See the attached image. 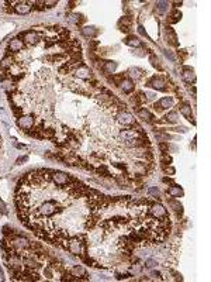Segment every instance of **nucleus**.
Here are the masks:
<instances>
[{"label":"nucleus","instance_id":"0eeeda50","mask_svg":"<svg viewBox=\"0 0 211 282\" xmlns=\"http://www.w3.org/2000/svg\"><path fill=\"white\" fill-rule=\"evenodd\" d=\"M16 13L18 14H28L31 11V3H27V2H20V3L16 4L14 7Z\"/></svg>","mask_w":211,"mask_h":282},{"label":"nucleus","instance_id":"cd10ccee","mask_svg":"<svg viewBox=\"0 0 211 282\" xmlns=\"http://www.w3.org/2000/svg\"><path fill=\"white\" fill-rule=\"evenodd\" d=\"M165 118H166L168 123H177V113L170 112V113H168Z\"/></svg>","mask_w":211,"mask_h":282},{"label":"nucleus","instance_id":"dca6fc26","mask_svg":"<svg viewBox=\"0 0 211 282\" xmlns=\"http://www.w3.org/2000/svg\"><path fill=\"white\" fill-rule=\"evenodd\" d=\"M82 34H83L85 37L93 38V37H96L97 30H96V27H93V25H86V27L82 28Z\"/></svg>","mask_w":211,"mask_h":282},{"label":"nucleus","instance_id":"7ed1b4c3","mask_svg":"<svg viewBox=\"0 0 211 282\" xmlns=\"http://www.w3.org/2000/svg\"><path fill=\"white\" fill-rule=\"evenodd\" d=\"M34 123H35V118H34V116H31V114L23 116V117L18 118V126L24 130H30L32 126H34Z\"/></svg>","mask_w":211,"mask_h":282},{"label":"nucleus","instance_id":"e433bc0d","mask_svg":"<svg viewBox=\"0 0 211 282\" xmlns=\"http://www.w3.org/2000/svg\"><path fill=\"white\" fill-rule=\"evenodd\" d=\"M151 61H152V65L153 66H156V68H159V64H158V62H159V61H158V59H156V56H151Z\"/></svg>","mask_w":211,"mask_h":282},{"label":"nucleus","instance_id":"39448f33","mask_svg":"<svg viewBox=\"0 0 211 282\" xmlns=\"http://www.w3.org/2000/svg\"><path fill=\"white\" fill-rule=\"evenodd\" d=\"M52 176V181L55 182L56 185H66L68 183V181H69V176L65 174V172H61V171H56V172H54V174L51 175Z\"/></svg>","mask_w":211,"mask_h":282},{"label":"nucleus","instance_id":"4be33fe9","mask_svg":"<svg viewBox=\"0 0 211 282\" xmlns=\"http://www.w3.org/2000/svg\"><path fill=\"white\" fill-rule=\"evenodd\" d=\"M156 9H158V13L159 14H163L169 9V2H158L156 3Z\"/></svg>","mask_w":211,"mask_h":282},{"label":"nucleus","instance_id":"bb28decb","mask_svg":"<svg viewBox=\"0 0 211 282\" xmlns=\"http://www.w3.org/2000/svg\"><path fill=\"white\" fill-rule=\"evenodd\" d=\"M155 138L158 140V141H169V134H166V133H155Z\"/></svg>","mask_w":211,"mask_h":282},{"label":"nucleus","instance_id":"423d86ee","mask_svg":"<svg viewBox=\"0 0 211 282\" xmlns=\"http://www.w3.org/2000/svg\"><path fill=\"white\" fill-rule=\"evenodd\" d=\"M117 120H118V123H121V124H124V126H130L134 123V117H132L131 113H128V112L118 113Z\"/></svg>","mask_w":211,"mask_h":282},{"label":"nucleus","instance_id":"20e7f679","mask_svg":"<svg viewBox=\"0 0 211 282\" xmlns=\"http://www.w3.org/2000/svg\"><path fill=\"white\" fill-rule=\"evenodd\" d=\"M148 86H152L153 89H156V91H166L168 89L166 82H165L162 78H158V76H153L152 79L149 80Z\"/></svg>","mask_w":211,"mask_h":282},{"label":"nucleus","instance_id":"412c9836","mask_svg":"<svg viewBox=\"0 0 211 282\" xmlns=\"http://www.w3.org/2000/svg\"><path fill=\"white\" fill-rule=\"evenodd\" d=\"M24 40L28 42V44H37L38 41V35L35 34L34 31H28L24 34Z\"/></svg>","mask_w":211,"mask_h":282},{"label":"nucleus","instance_id":"c03bdc74","mask_svg":"<svg viewBox=\"0 0 211 282\" xmlns=\"http://www.w3.org/2000/svg\"><path fill=\"white\" fill-rule=\"evenodd\" d=\"M24 144H17V148H24Z\"/></svg>","mask_w":211,"mask_h":282},{"label":"nucleus","instance_id":"a878e982","mask_svg":"<svg viewBox=\"0 0 211 282\" xmlns=\"http://www.w3.org/2000/svg\"><path fill=\"white\" fill-rule=\"evenodd\" d=\"M72 274H73L75 276L86 275V271H85L83 267H79V265H76V267H73V268H72Z\"/></svg>","mask_w":211,"mask_h":282},{"label":"nucleus","instance_id":"2f4dec72","mask_svg":"<svg viewBox=\"0 0 211 282\" xmlns=\"http://www.w3.org/2000/svg\"><path fill=\"white\" fill-rule=\"evenodd\" d=\"M169 205L172 206V207H173V210H175L176 213H182V205H180V203L170 200V202H169Z\"/></svg>","mask_w":211,"mask_h":282},{"label":"nucleus","instance_id":"c9c22d12","mask_svg":"<svg viewBox=\"0 0 211 282\" xmlns=\"http://www.w3.org/2000/svg\"><path fill=\"white\" fill-rule=\"evenodd\" d=\"M11 85H13V83H11L10 80H3V87L6 89V91H9V89H10Z\"/></svg>","mask_w":211,"mask_h":282},{"label":"nucleus","instance_id":"aec40b11","mask_svg":"<svg viewBox=\"0 0 211 282\" xmlns=\"http://www.w3.org/2000/svg\"><path fill=\"white\" fill-rule=\"evenodd\" d=\"M69 251L72 253V254H77L79 255L80 253H82V250H80V243L79 241H76V240H73V241H70L69 243Z\"/></svg>","mask_w":211,"mask_h":282},{"label":"nucleus","instance_id":"b1692460","mask_svg":"<svg viewBox=\"0 0 211 282\" xmlns=\"http://www.w3.org/2000/svg\"><path fill=\"white\" fill-rule=\"evenodd\" d=\"M169 17L170 18H168V23H177L180 20V17H182V13H179L177 10H173Z\"/></svg>","mask_w":211,"mask_h":282},{"label":"nucleus","instance_id":"ea45409f","mask_svg":"<svg viewBox=\"0 0 211 282\" xmlns=\"http://www.w3.org/2000/svg\"><path fill=\"white\" fill-rule=\"evenodd\" d=\"M159 148H160V150H162V151H166L168 148H169V147H168L166 144H160V145H159Z\"/></svg>","mask_w":211,"mask_h":282},{"label":"nucleus","instance_id":"ddd939ff","mask_svg":"<svg viewBox=\"0 0 211 282\" xmlns=\"http://www.w3.org/2000/svg\"><path fill=\"white\" fill-rule=\"evenodd\" d=\"M138 117L139 118H142V120H145V122H148V123H152L153 122V114L149 110H146V109H141L138 112Z\"/></svg>","mask_w":211,"mask_h":282},{"label":"nucleus","instance_id":"2eb2a0df","mask_svg":"<svg viewBox=\"0 0 211 282\" xmlns=\"http://www.w3.org/2000/svg\"><path fill=\"white\" fill-rule=\"evenodd\" d=\"M120 85H121V89L124 93H128V92H131L132 89H134V82H132L131 79H122L121 82H120Z\"/></svg>","mask_w":211,"mask_h":282},{"label":"nucleus","instance_id":"473e14b6","mask_svg":"<svg viewBox=\"0 0 211 282\" xmlns=\"http://www.w3.org/2000/svg\"><path fill=\"white\" fill-rule=\"evenodd\" d=\"M44 6L45 7H54V6H56V0H45Z\"/></svg>","mask_w":211,"mask_h":282},{"label":"nucleus","instance_id":"f03ea898","mask_svg":"<svg viewBox=\"0 0 211 282\" xmlns=\"http://www.w3.org/2000/svg\"><path fill=\"white\" fill-rule=\"evenodd\" d=\"M149 213H151V214H152L155 219H160V217L166 216V209H165L162 205H159V203H155V205L151 206Z\"/></svg>","mask_w":211,"mask_h":282},{"label":"nucleus","instance_id":"a19ab883","mask_svg":"<svg viewBox=\"0 0 211 282\" xmlns=\"http://www.w3.org/2000/svg\"><path fill=\"white\" fill-rule=\"evenodd\" d=\"M152 275L155 276V278H159V279H160V272H156V271H153V272H152Z\"/></svg>","mask_w":211,"mask_h":282},{"label":"nucleus","instance_id":"f8f14e48","mask_svg":"<svg viewBox=\"0 0 211 282\" xmlns=\"http://www.w3.org/2000/svg\"><path fill=\"white\" fill-rule=\"evenodd\" d=\"M180 112H182V114H183L184 117H187L190 122L194 123L193 116H191V107L189 103H182V105H180Z\"/></svg>","mask_w":211,"mask_h":282},{"label":"nucleus","instance_id":"37998d69","mask_svg":"<svg viewBox=\"0 0 211 282\" xmlns=\"http://www.w3.org/2000/svg\"><path fill=\"white\" fill-rule=\"evenodd\" d=\"M168 174H169V172H170V174H175V169H173V168H168Z\"/></svg>","mask_w":211,"mask_h":282},{"label":"nucleus","instance_id":"1a4fd4ad","mask_svg":"<svg viewBox=\"0 0 211 282\" xmlns=\"http://www.w3.org/2000/svg\"><path fill=\"white\" fill-rule=\"evenodd\" d=\"M159 106L160 110H165V109H169L173 106V99L170 98V96H166V98H162L158 103L155 105V107H158Z\"/></svg>","mask_w":211,"mask_h":282},{"label":"nucleus","instance_id":"a211bd4d","mask_svg":"<svg viewBox=\"0 0 211 282\" xmlns=\"http://www.w3.org/2000/svg\"><path fill=\"white\" fill-rule=\"evenodd\" d=\"M168 193H169L172 198H180V196H183V191H182V188L180 186H170L169 189H168Z\"/></svg>","mask_w":211,"mask_h":282},{"label":"nucleus","instance_id":"58836bf2","mask_svg":"<svg viewBox=\"0 0 211 282\" xmlns=\"http://www.w3.org/2000/svg\"><path fill=\"white\" fill-rule=\"evenodd\" d=\"M138 31H139V34H141V35H146V33H145V30H144V27H142V25H139V27H138Z\"/></svg>","mask_w":211,"mask_h":282},{"label":"nucleus","instance_id":"f257e3e1","mask_svg":"<svg viewBox=\"0 0 211 282\" xmlns=\"http://www.w3.org/2000/svg\"><path fill=\"white\" fill-rule=\"evenodd\" d=\"M58 209L59 207L56 206L55 202H52V200H47V202L42 203L41 207H40V214H41V216H45V217H49V216H52V214H54Z\"/></svg>","mask_w":211,"mask_h":282},{"label":"nucleus","instance_id":"c756f323","mask_svg":"<svg viewBox=\"0 0 211 282\" xmlns=\"http://www.w3.org/2000/svg\"><path fill=\"white\" fill-rule=\"evenodd\" d=\"M148 193L151 196H153V198H159V189L156 188V186H151V188H148Z\"/></svg>","mask_w":211,"mask_h":282},{"label":"nucleus","instance_id":"7c9ffc66","mask_svg":"<svg viewBox=\"0 0 211 282\" xmlns=\"http://www.w3.org/2000/svg\"><path fill=\"white\" fill-rule=\"evenodd\" d=\"M156 265H158V261L156 260H153V258H148L145 261V267L146 268H155Z\"/></svg>","mask_w":211,"mask_h":282},{"label":"nucleus","instance_id":"c85d7f7f","mask_svg":"<svg viewBox=\"0 0 211 282\" xmlns=\"http://www.w3.org/2000/svg\"><path fill=\"white\" fill-rule=\"evenodd\" d=\"M130 75H131L132 78H135V79H139V78L142 76V71L141 69H138V68H131L130 69Z\"/></svg>","mask_w":211,"mask_h":282},{"label":"nucleus","instance_id":"f3484780","mask_svg":"<svg viewBox=\"0 0 211 282\" xmlns=\"http://www.w3.org/2000/svg\"><path fill=\"white\" fill-rule=\"evenodd\" d=\"M23 47H24V44H23V41L18 38H13L10 41V49L11 51H14V52H17V51H21L23 49Z\"/></svg>","mask_w":211,"mask_h":282},{"label":"nucleus","instance_id":"4468645a","mask_svg":"<svg viewBox=\"0 0 211 282\" xmlns=\"http://www.w3.org/2000/svg\"><path fill=\"white\" fill-rule=\"evenodd\" d=\"M13 247L16 248H27L30 247V243H28L27 238H23V237H17L13 240Z\"/></svg>","mask_w":211,"mask_h":282},{"label":"nucleus","instance_id":"6ab92c4d","mask_svg":"<svg viewBox=\"0 0 211 282\" xmlns=\"http://www.w3.org/2000/svg\"><path fill=\"white\" fill-rule=\"evenodd\" d=\"M115 69H117V62H114V61H107L103 65V71L106 73H113Z\"/></svg>","mask_w":211,"mask_h":282},{"label":"nucleus","instance_id":"72a5a7b5","mask_svg":"<svg viewBox=\"0 0 211 282\" xmlns=\"http://www.w3.org/2000/svg\"><path fill=\"white\" fill-rule=\"evenodd\" d=\"M163 52H165V55H166L168 58H169L170 61H172V62H175V61H176V58H175V55H173V54L170 52V51H168V49H165Z\"/></svg>","mask_w":211,"mask_h":282},{"label":"nucleus","instance_id":"6e6552de","mask_svg":"<svg viewBox=\"0 0 211 282\" xmlns=\"http://www.w3.org/2000/svg\"><path fill=\"white\" fill-rule=\"evenodd\" d=\"M75 75H76L77 78H80V79H89V78H92V72H90V69L87 68V66L82 65L79 66L76 69V72H75Z\"/></svg>","mask_w":211,"mask_h":282},{"label":"nucleus","instance_id":"4c0bfd02","mask_svg":"<svg viewBox=\"0 0 211 282\" xmlns=\"http://www.w3.org/2000/svg\"><path fill=\"white\" fill-rule=\"evenodd\" d=\"M27 160H28L27 155H24V157H20V158L17 160V162H16V164H17V165H21V162H25Z\"/></svg>","mask_w":211,"mask_h":282},{"label":"nucleus","instance_id":"f704fd0d","mask_svg":"<svg viewBox=\"0 0 211 282\" xmlns=\"http://www.w3.org/2000/svg\"><path fill=\"white\" fill-rule=\"evenodd\" d=\"M160 161H162L163 164H170V162H172V158H170L169 155H162Z\"/></svg>","mask_w":211,"mask_h":282},{"label":"nucleus","instance_id":"5701e85b","mask_svg":"<svg viewBox=\"0 0 211 282\" xmlns=\"http://www.w3.org/2000/svg\"><path fill=\"white\" fill-rule=\"evenodd\" d=\"M125 44L130 47H139L141 45V41H139L137 37H128V38L125 40Z\"/></svg>","mask_w":211,"mask_h":282},{"label":"nucleus","instance_id":"9b49d317","mask_svg":"<svg viewBox=\"0 0 211 282\" xmlns=\"http://www.w3.org/2000/svg\"><path fill=\"white\" fill-rule=\"evenodd\" d=\"M120 136H121V138H124V141H128V140L138 138V133L135 131V130H122L120 133Z\"/></svg>","mask_w":211,"mask_h":282},{"label":"nucleus","instance_id":"393cba45","mask_svg":"<svg viewBox=\"0 0 211 282\" xmlns=\"http://www.w3.org/2000/svg\"><path fill=\"white\" fill-rule=\"evenodd\" d=\"M11 65H13V59H11V56H6V58H3V61L0 62V68H3V69L10 68Z\"/></svg>","mask_w":211,"mask_h":282},{"label":"nucleus","instance_id":"9d476101","mask_svg":"<svg viewBox=\"0 0 211 282\" xmlns=\"http://www.w3.org/2000/svg\"><path fill=\"white\" fill-rule=\"evenodd\" d=\"M182 76H183V79L186 80L187 83H194V82H196V73H194L193 69H190V68H184Z\"/></svg>","mask_w":211,"mask_h":282},{"label":"nucleus","instance_id":"79ce46f5","mask_svg":"<svg viewBox=\"0 0 211 282\" xmlns=\"http://www.w3.org/2000/svg\"><path fill=\"white\" fill-rule=\"evenodd\" d=\"M4 279V272H3V269L0 268V281H3Z\"/></svg>","mask_w":211,"mask_h":282}]
</instances>
